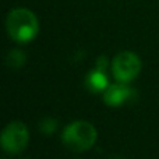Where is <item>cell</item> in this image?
Segmentation results:
<instances>
[{
	"instance_id": "1",
	"label": "cell",
	"mask_w": 159,
	"mask_h": 159,
	"mask_svg": "<svg viewBox=\"0 0 159 159\" xmlns=\"http://www.w3.org/2000/svg\"><path fill=\"white\" fill-rule=\"evenodd\" d=\"M6 30L14 42L28 43L39 32V21L35 13L30 8L17 7L7 14L6 18Z\"/></svg>"
},
{
	"instance_id": "2",
	"label": "cell",
	"mask_w": 159,
	"mask_h": 159,
	"mask_svg": "<svg viewBox=\"0 0 159 159\" xmlns=\"http://www.w3.org/2000/svg\"><path fill=\"white\" fill-rule=\"evenodd\" d=\"M96 138H98V131L95 126L84 120L73 121L63 130L61 134L64 147H67L73 152H84L92 148L93 144L96 143Z\"/></svg>"
},
{
	"instance_id": "3",
	"label": "cell",
	"mask_w": 159,
	"mask_h": 159,
	"mask_svg": "<svg viewBox=\"0 0 159 159\" xmlns=\"http://www.w3.org/2000/svg\"><path fill=\"white\" fill-rule=\"evenodd\" d=\"M30 141V131L21 121H11L3 129L0 143L7 154H20L24 151Z\"/></svg>"
},
{
	"instance_id": "4",
	"label": "cell",
	"mask_w": 159,
	"mask_h": 159,
	"mask_svg": "<svg viewBox=\"0 0 159 159\" xmlns=\"http://www.w3.org/2000/svg\"><path fill=\"white\" fill-rule=\"evenodd\" d=\"M141 71V59L134 52L124 50L115 56L112 61V73L117 82L129 84Z\"/></svg>"
},
{
	"instance_id": "5",
	"label": "cell",
	"mask_w": 159,
	"mask_h": 159,
	"mask_svg": "<svg viewBox=\"0 0 159 159\" xmlns=\"http://www.w3.org/2000/svg\"><path fill=\"white\" fill-rule=\"evenodd\" d=\"M133 96V89L126 82L109 85L103 91V101L109 106H120L121 103L127 102Z\"/></svg>"
},
{
	"instance_id": "6",
	"label": "cell",
	"mask_w": 159,
	"mask_h": 159,
	"mask_svg": "<svg viewBox=\"0 0 159 159\" xmlns=\"http://www.w3.org/2000/svg\"><path fill=\"white\" fill-rule=\"evenodd\" d=\"M87 82H88L91 89L95 91V92H102V91H105L107 87H109L107 78H106V75H105V71L98 70V69L91 71L89 74H88Z\"/></svg>"
},
{
	"instance_id": "7",
	"label": "cell",
	"mask_w": 159,
	"mask_h": 159,
	"mask_svg": "<svg viewBox=\"0 0 159 159\" xmlns=\"http://www.w3.org/2000/svg\"><path fill=\"white\" fill-rule=\"evenodd\" d=\"M6 61H7V64L10 67L18 69V67L24 66V63H25V55H24V52H21V50L13 49V50H10V52L7 53V56H6Z\"/></svg>"
},
{
	"instance_id": "8",
	"label": "cell",
	"mask_w": 159,
	"mask_h": 159,
	"mask_svg": "<svg viewBox=\"0 0 159 159\" xmlns=\"http://www.w3.org/2000/svg\"><path fill=\"white\" fill-rule=\"evenodd\" d=\"M56 127H57V121H56L55 119H52V117L43 119V120L41 121V124H39L41 131L45 133V134H52V133L56 130Z\"/></svg>"
},
{
	"instance_id": "9",
	"label": "cell",
	"mask_w": 159,
	"mask_h": 159,
	"mask_svg": "<svg viewBox=\"0 0 159 159\" xmlns=\"http://www.w3.org/2000/svg\"><path fill=\"white\" fill-rule=\"evenodd\" d=\"M106 64H107L106 57H101V59H98V66H96V69L105 71V67H106Z\"/></svg>"
}]
</instances>
